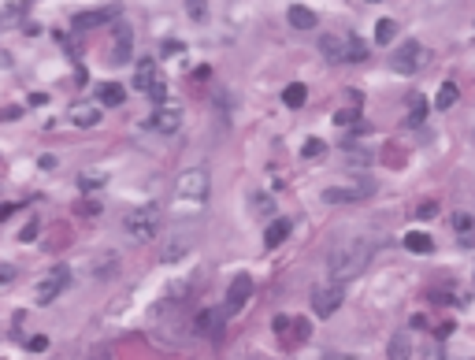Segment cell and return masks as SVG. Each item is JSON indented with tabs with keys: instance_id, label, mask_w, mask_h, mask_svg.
<instances>
[{
	"instance_id": "35",
	"label": "cell",
	"mask_w": 475,
	"mask_h": 360,
	"mask_svg": "<svg viewBox=\"0 0 475 360\" xmlns=\"http://www.w3.org/2000/svg\"><path fill=\"white\" fill-rule=\"evenodd\" d=\"M11 212H15V204H0V223L11 220Z\"/></svg>"
},
{
	"instance_id": "20",
	"label": "cell",
	"mask_w": 475,
	"mask_h": 360,
	"mask_svg": "<svg viewBox=\"0 0 475 360\" xmlns=\"http://www.w3.org/2000/svg\"><path fill=\"white\" fill-rule=\"evenodd\" d=\"M289 27H297V30H312L315 27V11L305 8V4H294L289 8Z\"/></svg>"
},
{
	"instance_id": "7",
	"label": "cell",
	"mask_w": 475,
	"mask_h": 360,
	"mask_svg": "<svg viewBox=\"0 0 475 360\" xmlns=\"http://www.w3.org/2000/svg\"><path fill=\"white\" fill-rule=\"evenodd\" d=\"M431 63V53H427V45H419V41H401V48L393 53L390 60V67L398 71V74H416V71H424Z\"/></svg>"
},
{
	"instance_id": "23",
	"label": "cell",
	"mask_w": 475,
	"mask_h": 360,
	"mask_svg": "<svg viewBox=\"0 0 475 360\" xmlns=\"http://www.w3.org/2000/svg\"><path fill=\"white\" fill-rule=\"evenodd\" d=\"M100 100H104L108 108H119V105L126 100V89L119 86V82H108V86H100Z\"/></svg>"
},
{
	"instance_id": "30",
	"label": "cell",
	"mask_w": 475,
	"mask_h": 360,
	"mask_svg": "<svg viewBox=\"0 0 475 360\" xmlns=\"http://www.w3.org/2000/svg\"><path fill=\"white\" fill-rule=\"evenodd\" d=\"M346 156H349V167H364V164H372V152H364V149H349Z\"/></svg>"
},
{
	"instance_id": "29",
	"label": "cell",
	"mask_w": 475,
	"mask_h": 360,
	"mask_svg": "<svg viewBox=\"0 0 475 360\" xmlns=\"http://www.w3.org/2000/svg\"><path fill=\"white\" fill-rule=\"evenodd\" d=\"M471 227H475V223H471L468 212H453V230H457V234H468Z\"/></svg>"
},
{
	"instance_id": "26",
	"label": "cell",
	"mask_w": 475,
	"mask_h": 360,
	"mask_svg": "<svg viewBox=\"0 0 475 360\" xmlns=\"http://www.w3.org/2000/svg\"><path fill=\"white\" fill-rule=\"evenodd\" d=\"M323 152H327L323 138H308L305 145H301V156H305V160H323Z\"/></svg>"
},
{
	"instance_id": "3",
	"label": "cell",
	"mask_w": 475,
	"mask_h": 360,
	"mask_svg": "<svg viewBox=\"0 0 475 360\" xmlns=\"http://www.w3.org/2000/svg\"><path fill=\"white\" fill-rule=\"evenodd\" d=\"M320 53L331 60V63H360L367 56V45L360 41L356 34H323L320 37Z\"/></svg>"
},
{
	"instance_id": "36",
	"label": "cell",
	"mask_w": 475,
	"mask_h": 360,
	"mask_svg": "<svg viewBox=\"0 0 475 360\" xmlns=\"http://www.w3.org/2000/svg\"><path fill=\"white\" fill-rule=\"evenodd\" d=\"M37 234V223H26V230H22V241H30Z\"/></svg>"
},
{
	"instance_id": "9",
	"label": "cell",
	"mask_w": 475,
	"mask_h": 360,
	"mask_svg": "<svg viewBox=\"0 0 475 360\" xmlns=\"http://www.w3.org/2000/svg\"><path fill=\"white\" fill-rule=\"evenodd\" d=\"M249 293H253V275H234L230 290H227V308H223V316H238V312H242V308L249 305Z\"/></svg>"
},
{
	"instance_id": "13",
	"label": "cell",
	"mask_w": 475,
	"mask_h": 360,
	"mask_svg": "<svg viewBox=\"0 0 475 360\" xmlns=\"http://www.w3.org/2000/svg\"><path fill=\"white\" fill-rule=\"evenodd\" d=\"M71 123L82 126V131H89V126L100 123V105H89V100H78V105H71Z\"/></svg>"
},
{
	"instance_id": "4",
	"label": "cell",
	"mask_w": 475,
	"mask_h": 360,
	"mask_svg": "<svg viewBox=\"0 0 475 360\" xmlns=\"http://www.w3.org/2000/svg\"><path fill=\"white\" fill-rule=\"evenodd\" d=\"M160 223H164V212H160V204H141V208L134 212H126V234L134 238V241H152L156 234H160Z\"/></svg>"
},
{
	"instance_id": "33",
	"label": "cell",
	"mask_w": 475,
	"mask_h": 360,
	"mask_svg": "<svg viewBox=\"0 0 475 360\" xmlns=\"http://www.w3.org/2000/svg\"><path fill=\"white\" fill-rule=\"evenodd\" d=\"M204 0H190V4H186V11H190V19H204Z\"/></svg>"
},
{
	"instance_id": "15",
	"label": "cell",
	"mask_w": 475,
	"mask_h": 360,
	"mask_svg": "<svg viewBox=\"0 0 475 360\" xmlns=\"http://www.w3.org/2000/svg\"><path fill=\"white\" fill-rule=\"evenodd\" d=\"M190 246H193V234H171L167 238V246L160 249V260H178V256H186L190 253Z\"/></svg>"
},
{
	"instance_id": "25",
	"label": "cell",
	"mask_w": 475,
	"mask_h": 360,
	"mask_svg": "<svg viewBox=\"0 0 475 360\" xmlns=\"http://www.w3.org/2000/svg\"><path fill=\"white\" fill-rule=\"evenodd\" d=\"M78 186H82V189H100V186H108V171H82V175H78Z\"/></svg>"
},
{
	"instance_id": "8",
	"label": "cell",
	"mask_w": 475,
	"mask_h": 360,
	"mask_svg": "<svg viewBox=\"0 0 475 360\" xmlns=\"http://www.w3.org/2000/svg\"><path fill=\"white\" fill-rule=\"evenodd\" d=\"M375 194V186L372 182H346V186H327L323 189V201L327 204H353V201H367Z\"/></svg>"
},
{
	"instance_id": "2",
	"label": "cell",
	"mask_w": 475,
	"mask_h": 360,
	"mask_svg": "<svg viewBox=\"0 0 475 360\" xmlns=\"http://www.w3.org/2000/svg\"><path fill=\"white\" fill-rule=\"evenodd\" d=\"M208 186H212V178H208V167H190V171L178 175L175 182V215H197L204 208L208 201Z\"/></svg>"
},
{
	"instance_id": "19",
	"label": "cell",
	"mask_w": 475,
	"mask_h": 360,
	"mask_svg": "<svg viewBox=\"0 0 475 360\" xmlns=\"http://www.w3.org/2000/svg\"><path fill=\"white\" fill-rule=\"evenodd\" d=\"M286 238H289V220H282V215H279V220H271V227L263 230V246H268V249L282 246Z\"/></svg>"
},
{
	"instance_id": "22",
	"label": "cell",
	"mask_w": 475,
	"mask_h": 360,
	"mask_svg": "<svg viewBox=\"0 0 475 360\" xmlns=\"http://www.w3.org/2000/svg\"><path fill=\"white\" fill-rule=\"evenodd\" d=\"M305 97H308V89L301 86V82H289V86L282 89V105H286V108H301V105H305Z\"/></svg>"
},
{
	"instance_id": "10",
	"label": "cell",
	"mask_w": 475,
	"mask_h": 360,
	"mask_svg": "<svg viewBox=\"0 0 475 360\" xmlns=\"http://www.w3.org/2000/svg\"><path fill=\"white\" fill-rule=\"evenodd\" d=\"M67 282H71V272H67V267H52V272H48V279L41 282V286H37V301H41V305H48V301H56L60 298V293L63 290H67Z\"/></svg>"
},
{
	"instance_id": "11",
	"label": "cell",
	"mask_w": 475,
	"mask_h": 360,
	"mask_svg": "<svg viewBox=\"0 0 475 360\" xmlns=\"http://www.w3.org/2000/svg\"><path fill=\"white\" fill-rule=\"evenodd\" d=\"M149 126L156 134H178V126H182V112L175 105H160L156 108V115L149 119Z\"/></svg>"
},
{
	"instance_id": "32",
	"label": "cell",
	"mask_w": 475,
	"mask_h": 360,
	"mask_svg": "<svg viewBox=\"0 0 475 360\" xmlns=\"http://www.w3.org/2000/svg\"><path fill=\"white\" fill-rule=\"evenodd\" d=\"M434 212H438V204H434V201H424V204L416 208V220H431Z\"/></svg>"
},
{
	"instance_id": "38",
	"label": "cell",
	"mask_w": 475,
	"mask_h": 360,
	"mask_svg": "<svg viewBox=\"0 0 475 360\" xmlns=\"http://www.w3.org/2000/svg\"><path fill=\"white\" fill-rule=\"evenodd\" d=\"M327 360H356V356H349V353H341V356H338V353H331Z\"/></svg>"
},
{
	"instance_id": "14",
	"label": "cell",
	"mask_w": 475,
	"mask_h": 360,
	"mask_svg": "<svg viewBox=\"0 0 475 360\" xmlns=\"http://www.w3.org/2000/svg\"><path fill=\"white\" fill-rule=\"evenodd\" d=\"M108 19H115V8H93V11H78L74 15V30H93L104 27Z\"/></svg>"
},
{
	"instance_id": "24",
	"label": "cell",
	"mask_w": 475,
	"mask_h": 360,
	"mask_svg": "<svg viewBox=\"0 0 475 360\" xmlns=\"http://www.w3.org/2000/svg\"><path fill=\"white\" fill-rule=\"evenodd\" d=\"M457 97H460V93H457V82H442V86H438V97H434V108H442V112L453 108Z\"/></svg>"
},
{
	"instance_id": "37",
	"label": "cell",
	"mask_w": 475,
	"mask_h": 360,
	"mask_svg": "<svg viewBox=\"0 0 475 360\" xmlns=\"http://www.w3.org/2000/svg\"><path fill=\"white\" fill-rule=\"evenodd\" d=\"M11 275H15V272H11V267H8V264H0V282H8Z\"/></svg>"
},
{
	"instance_id": "17",
	"label": "cell",
	"mask_w": 475,
	"mask_h": 360,
	"mask_svg": "<svg viewBox=\"0 0 475 360\" xmlns=\"http://www.w3.org/2000/svg\"><path fill=\"white\" fill-rule=\"evenodd\" d=\"M130 41H134V37H130V30L119 27L115 37H112V53H108V60H112V63H126V60H130Z\"/></svg>"
},
{
	"instance_id": "6",
	"label": "cell",
	"mask_w": 475,
	"mask_h": 360,
	"mask_svg": "<svg viewBox=\"0 0 475 360\" xmlns=\"http://www.w3.org/2000/svg\"><path fill=\"white\" fill-rule=\"evenodd\" d=\"M134 89H141L149 100H156V105H164L167 97V86L160 79V67H156V60H141L134 67Z\"/></svg>"
},
{
	"instance_id": "5",
	"label": "cell",
	"mask_w": 475,
	"mask_h": 360,
	"mask_svg": "<svg viewBox=\"0 0 475 360\" xmlns=\"http://www.w3.org/2000/svg\"><path fill=\"white\" fill-rule=\"evenodd\" d=\"M341 301H346V286H341V282L327 279V282H320V286H312V312L320 319L334 316L341 308Z\"/></svg>"
},
{
	"instance_id": "34",
	"label": "cell",
	"mask_w": 475,
	"mask_h": 360,
	"mask_svg": "<svg viewBox=\"0 0 475 360\" xmlns=\"http://www.w3.org/2000/svg\"><path fill=\"white\" fill-rule=\"evenodd\" d=\"M26 349H30V353H41V349H48V338H41V334H37V338L26 342Z\"/></svg>"
},
{
	"instance_id": "21",
	"label": "cell",
	"mask_w": 475,
	"mask_h": 360,
	"mask_svg": "<svg viewBox=\"0 0 475 360\" xmlns=\"http://www.w3.org/2000/svg\"><path fill=\"white\" fill-rule=\"evenodd\" d=\"M405 249L424 256V253L434 249V241H431V234H424V230H412V234H405Z\"/></svg>"
},
{
	"instance_id": "1",
	"label": "cell",
	"mask_w": 475,
	"mask_h": 360,
	"mask_svg": "<svg viewBox=\"0 0 475 360\" xmlns=\"http://www.w3.org/2000/svg\"><path fill=\"white\" fill-rule=\"evenodd\" d=\"M372 253H375L372 238H346L341 246H334L331 256H327V267H331L334 282L346 286V279L364 275V267L372 264Z\"/></svg>"
},
{
	"instance_id": "31",
	"label": "cell",
	"mask_w": 475,
	"mask_h": 360,
	"mask_svg": "<svg viewBox=\"0 0 475 360\" xmlns=\"http://www.w3.org/2000/svg\"><path fill=\"white\" fill-rule=\"evenodd\" d=\"M289 331H294V319H289V316H275V334L282 338V334H289Z\"/></svg>"
},
{
	"instance_id": "18",
	"label": "cell",
	"mask_w": 475,
	"mask_h": 360,
	"mask_svg": "<svg viewBox=\"0 0 475 360\" xmlns=\"http://www.w3.org/2000/svg\"><path fill=\"white\" fill-rule=\"evenodd\" d=\"M386 356L390 360H408V356H412V334H405V331L393 334L390 345H386Z\"/></svg>"
},
{
	"instance_id": "16",
	"label": "cell",
	"mask_w": 475,
	"mask_h": 360,
	"mask_svg": "<svg viewBox=\"0 0 475 360\" xmlns=\"http://www.w3.org/2000/svg\"><path fill=\"white\" fill-rule=\"evenodd\" d=\"M427 97L424 93H408V112H405V126H424L427 119Z\"/></svg>"
},
{
	"instance_id": "12",
	"label": "cell",
	"mask_w": 475,
	"mask_h": 360,
	"mask_svg": "<svg viewBox=\"0 0 475 360\" xmlns=\"http://www.w3.org/2000/svg\"><path fill=\"white\" fill-rule=\"evenodd\" d=\"M223 308H201V312L193 316V334H204V338H212V334H219L223 327Z\"/></svg>"
},
{
	"instance_id": "28",
	"label": "cell",
	"mask_w": 475,
	"mask_h": 360,
	"mask_svg": "<svg viewBox=\"0 0 475 360\" xmlns=\"http://www.w3.org/2000/svg\"><path fill=\"white\" fill-rule=\"evenodd\" d=\"M249 208H253L256 215H275V204H271L268 194H253V197H249Z\"/></svg>"
},
{
	"instance_id": "27",
	"label": "cell",
	"mask_w": 475,
	"mask_h": 360,
	"mask_svg": "<svg viewBox=\"0 0 475 360\" xmlns=\"http://www.w3.org/2000/svg\"><path fill=\"white\" fill-rule=\"evenodd\" d=\"M393 34H398V22H393V19H379V27H375V41H379V45H390V41H393Z\"/></svg>"
}]
</instances>
